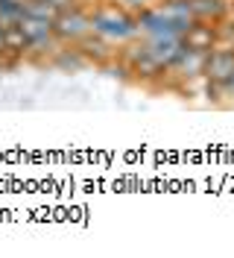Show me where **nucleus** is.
Wrapping results in <instances>:
<instances>
[{
  "label": "nucleus",
  "mask_w": 234,
  "mask_h": 258,
  "mask_svg": "<svg viewBox=\"0 0 234 258\" xmlns=\"http://www.w3.org/2000/svg\"><path fill=\"white\" fill-rule=\"evenodd\" d=\"M53 62H56V68H62V71H82L88 64V56L79 47L76 50H59Z\"/></svg>",
  "instance_id": "9d476101"
},
{
  "label": "nucleus",
  "mask_w": 234,
  "mask_h": 258,
  "mask_svg": "<svg viewBox=\"0 0 234 258\" xmlns=\"http://www.w3.org/2000/svg\"><path fill=\"white\" fill-rule=\"evenodd\" d=\"M76 47L88 56V62H109L111 59V50H109V41L103 38V35H97V32H88L85 38H79Z\"/></svg>",
  "instance_id": "1a4fd4ad"
},
{
  "label": "nucleus",
  "mask_w": 234,
  "mask_h": 258,
  "mask_svg": "<svg viewBox=\"0 0 234 258\" xmlns=\"http://www.w3.org/2000/svg\"><path fill=\"white\" fill-rule=\"evenodd\" d=\"M18 27H21V32H24V38H27L30 50H38V47H47V44L59 41V38H56V32H53V21L24 15L21 21H18Z\"/></svg>",
  "instance_id": "7ed1b4c3"
},
{
  "label": "nucleus",
  "mask_w": 234,
  "mask_h": 258,
  "mask_svg": "<svg viewBox=\"0 0 234 258\" xmlns=\"http://www.w3.org/2000/svg\"><path fill=\"white\" fill-rule=\"evenodd\" d=\"M182 44L190 50H211L217 44V30L205 27V21H193L187 27V32L182 35Z\"/></svg>",
  "instance_id": "423d86ee"
},
{
  "label": "nucleus",
  "mask_w": 234,
  "mask_h": 258,
  "mask_svg": "<svg viewBox=\"0 0 234 258\" xmlns=\"http://www.w3.org/2000/svg\"><path fill=\"white\" fill-rule=\"evenodd\" d=\"M24 15H27V12H24V0H0V24H3V27L18 24Z\"/></svg>",
  "instance_id": "9b49d317"
},
{
  "label": "nucleus",
  "mask_w": 234,
  "mask_h": 258,
  "mask_svg": "<svg viewBox=\"0 0 234 258\" xmlns=\"http://www.w3.org/2000/svg\"><path fill=\"white\" fill-rule=\"evenodd\" d=\"M185 6L193 21H219L228 9L225 0H185Z\"/></svg>",
  "instance_id": "0eeeda50"
},
{
  "label": "nucleus",
  "mask_w": 234,
  "mask_h": 258,
  "mask_svg": "<svg viewBox=\"0 0 234 258\" xmlns=\"http://www.w3.org/2000/svg\"><path fill=\"white\" fill-rule=\"evenodd\" d=\"M6 56V27L0 24V59Z\"/></svg>",
  "instance_id": "ddd939ff"
},
{
  "label": "nucleus",
  "mask_w": 234,
  "mask_h": 258,
  "mask_svg": "<svg viewBox=\"0 0 234 258\" xmlns=\"http://www.w3.org/2000/svg\"><path fill=\"white\" fill-rule=\"evenodd\" d=\"M205 80L214 82V85H225L234 74V50H208V59H205Z\"/></svg>",
  "instance_id": "20e7f679"
},
{
  "label": "nucleus",
  "mask_w": 234,
  "mask_h": 258,
  "mask_svg": "<svg viewBox=\"0 0 234 258\" xmlns=\"http://www.w3.org/2000/svg\"><path fill=\"white\" fill-rule=\"evenodd\" d=\"M140 3H143V0H140Z\"/></svg>",
  "instance_id": "4468645a"
},
{
  "label": "nucleus",
  "mask_w": 234,
  "mask_h": 258,
  "mask_svg": "<svg viewBox=\"0 0 234 258\" xmlns=\"http://www.w3.org/2000/svg\"><path fill=\"white\" fill-rule=\"evenodd\" d=\"M91 32L103 35L106 41H126L138 32V18H129L117 9H100L91 15Z\"/></svg>",
  "instance_id": "f257e3e1"
},
{
  "label": "nucleus",
  "mask_w": 234,
  "mask_h": 258,
  "mask_svg": "<svg viewBox=\"0 0 234 258\" xmlns=\"http://www.w3.org/2000/svg\"><path fill=\"white\" fill-rule=\"evenodd\" d=\"M146 50L152 53V59H155L164 71H170L173 62H176L179 53H182V38H179V35H149Z\"/></svg>",
  "instance_id": "39448f33"
},
{
  "label": "nucleus",
  "mask_w": 234,
  "mask_h": 258,
  "mask_svg": "<svg viewBox=\"0 0 234 258\" xmlns=\"http://www.w3.org/2000/svg\"><path fill=\"white\" fill-rule=\"evenodd\" d=\"M53 32H56L59 41H79V38H85L91 32V15H85L76 6L62 9L53 21Z\"/></svg>",
  "instance_id": "f03ea898"
},
{
  "label": "nucleus",
  "mask_w": 234,
  "mask_h": 258,
  "mask_svg": "<svg viewBox=\"0 0 234 258\" xmlns=\"http://www.w3.org/2000/svg\"><path fill=\"white\" fill-rule=\"evenodd\" d=\"M205 59H208V50H190V47L182 44V53H179V59L173 62L170 71H182L185 77H196V74L205 71Z\"/></svg>",
  "instance_id": "6e6552de"
},
{
  "label": "nucleus",
  "mask_w": 234,
  "mask_h": 258,
  "mask_svg": "<svg viewBox=\"0 0 234 258\" xmlns=\"http://www.w3.org/2000/svg\"><path fill=\"white\" fill-rule=\"evenodd\" d=\"M47 3H53V6H56V9L62 12V9H70V6H73L76 0H47Z\"/></svg>",
  "instance_id": "f8f14e48"
}]
</instances>
